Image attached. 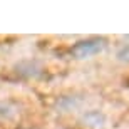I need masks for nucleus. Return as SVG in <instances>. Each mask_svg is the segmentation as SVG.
Returning <instances> with one entry per match:
<instances>
[{"mask_svg":"<svg viewBox=\"0 0 129 129\" xmlns=\"http://www.w3.org/2000/svg\"><path fill=\"white\" fill-rule=\"evenodd\" d=\"M104 40L102 39H91V40H82L72 49V54L77 59H89L92 55L99 54L104 49Z\"/></svg>","mask_w":129,"mask_h":129,"instance_id":"f257e3e1","label":"nucleus"},{"mask_svg":"<svg viewBox=\"0 0 129 129\" xmlns=\"http://www.w3.org/2000/svg\"><path fill=\"white\" fill-rule=\"evenodd\" d=\"M117 59H119L121 62L129 64V44H124V45L117 50Z\"/></svg>","mask_w":129,"mask_h":129,"instance_id":"f03ea898","label":"nucleus"}]
</instances>
